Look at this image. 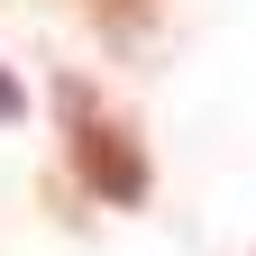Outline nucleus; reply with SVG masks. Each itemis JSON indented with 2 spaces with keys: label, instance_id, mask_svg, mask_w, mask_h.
I'll return each mask as SVG.
<instances>
[{
  "label": "nucleus",
  "instance_id": "f257e3e1",
  "mask_svg": "<svg viewBox=\"0 0 256 256\" xmlns=\"http://www.w3.org/2000/svg\"><path fill=\"white\" fill-rule=\"evenodd\" d=\"M55 110H64V156H74V174L101 192L110 210H138L156 192V165H146V138H128V119L101 110V92L82 74H55Z\"/></svg>",
  "mask_w": 256,
  "mask_h": 256
},
{
  "label": "nucleus",
  "instance_id": "f03ea898",
  "mask_svg": "<svg viewBox=\"0 0 256 256\" xmlns=\"http://www.w3.org/2000/svg\"><path fill=\"white\" fill-rule=\"evenodd\" d=\"M82 10L101 18V28H110L119 46H128V37H146V28H156V0H82Z\"/></svg>",
  "mask_w": 256,
  "mask_h": 256
},
{
  "label": "nucleus",
  "instance_id": "7ed1b4c3",
  "mask_svg": "<svg viewBox=\"0 0 256 256\" xmlns=\"http://www.w3.org/2000/svg\"><path fill=\"white\" fill-rule=\"evenodd\" d=\"M18 110H28V92H18V74H10V64H0V128H10Z\"/></svg>",
  "mask_w": 256,
  "mask_h": 256
}]
</instances>
